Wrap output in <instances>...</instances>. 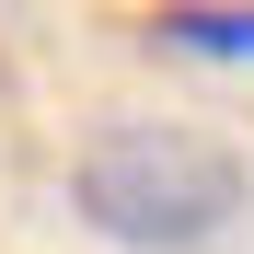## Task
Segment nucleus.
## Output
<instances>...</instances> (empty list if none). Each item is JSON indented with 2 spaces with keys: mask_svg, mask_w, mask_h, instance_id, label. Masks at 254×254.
Returning a JSON list of instances; mask_svg holds the SVG:
<instances>
[{
  "mask_svg": "<svg viewBox=\"0 0 254 254\" xmlns=\"http://www.w3.org/2000/svg\"><path fill=\"white\" fill-rule=\"evenodd\" d=\"M243 150H220L208 127L174 116H104L69 162V208L93 220L104 243H139V254H196L243 220Z\"/></svg>",
  "mask_w": 254,
  "mask_h": 254,
  "instance_id": "obj_1",
  "label": "nucleus"
},
{
  "mask_svg": "<svg viewBox=\"0 0 254 254\" xmlns=\"http://www.w3.org/2000/svg\"><path fill=\"white\" fill-rule=\"evenodd\" d=\"M174 35L185 47H243L254 58V12H174Z\"/></svg>",
  "mask_w": 254,
  "mask_h": 254,
  "instance_id": "obj_2",
  "label": "nucleus"
}]
</instances>
